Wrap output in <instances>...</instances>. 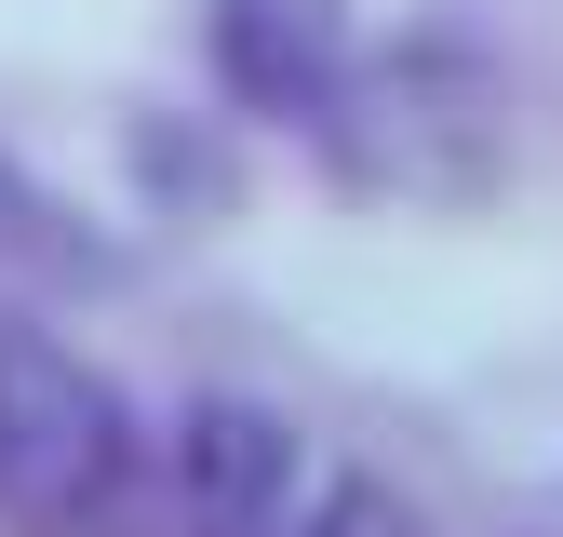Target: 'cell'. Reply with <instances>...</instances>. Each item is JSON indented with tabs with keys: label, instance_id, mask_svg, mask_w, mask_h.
<instances>
[{
	"label": "cell",
	"instance_id": "cell-2",
	"mask_svg": "<svg viewBox=\"0 0 563 537\" xmlns=\"http://www.w3.org/2000/svg\"><path fill=\"white\" fill-rule=\"evenodd\" d=\"M134 497V403L41 322H0V524L14 537H108Z\"/></svg>",
	"mask_w": 563,
	"mask_h": 537
},
{
	"label": "cell",
	"instance_id": "cell-1",
	"mask_svg": "<svg viewBox=\"0 0 563 537\" xmlns=\"http://www.w3.org/2000/svg\"><path fill=\"white\" fill-rule=\"evenodd\" d=\"M309 134L376 201H483L497 162H510V95L456 28H416L389 54H349V81H335V108Z\"/></svg>",
	"mask_w": 563,
	"mask_h": 537
},
{
	"label": "cell",
	"instance_id": "cell-3",
	"mask_svg": "<svg viewBox=\"0 0 563 537\" xmlns=\"http://www.w3.org/2000/svg\"><path fill=\"white\" fill-rule=\"evenodd\" d=\"M309 511V443L255 390H201L162 457V537H296Z\"/></svg>",
	"mask_w": 563,
	"mask_h": 537
},
{
	"label": "cell",
	"instance_id": "cell-5",
	"mask_svg": "<svg viewBox=\"0 0 563 537\" xmlns=\"http://www.w3.org/2000/svg\"><path fill=\"white\" fill-rule=\"evenodd\" d=\"M296 537H416V524H402L389 484H363V470H349V484H322V497L296 511Z\"/></svg>",
	"mask_w": 563,
	"mask_h": 537
},
{
	"label": "cell",
	"instance_id": "cell-4",
	"mask_svg": "<svg viewBox=\"0 0 563 537\" xmlns=\"http://www.w3.org/2000/svg\"><path fill=\"white\" fill-rule=\"evenodd\" d=\"M216 81L255 121H322L349 81V0H216Z\"/></svg>",
	"mask_w": 563,
	"mask_h": 537
}]
</instances>
